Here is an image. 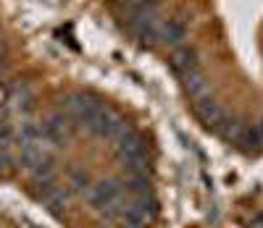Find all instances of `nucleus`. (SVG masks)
<instances>
[{"label": "nucleus", "mask_w": 263, "mask_h": 228, "mask_svg": "<svg viewBox=\"0 0 263 228\" xmlns=\"http://www.w3.org/2000/svg\"><path fill=\"white\" fill-rule=\"evenodd\" d=\"M87 129H90L95 136H100V139H114V142H116L119 136L126 131V121L119 116L116 110L103 108L98 116L90 121V126H87Z\"/></svg>", "instance_id": "obj_1"}, {"label": "nucleus", "mask_w": 263, "mask_h": 228, "mask_svg": "<svg viewBox=\"0 0 263 228\" xmlns=\"http://www.w3.org/2000/svg\"><path fill=\"white\" fill-rule=\"evenodd\" d=\"M116 152L124 163H135V160H142L145 157V139L135 131V129H129L116 139Z\"/></svg>", "instance_id": "obj_2"}, {"label": "nucleus", "mask_w": 263, "mask_h": 228, "mask_svg": "<svg viewBox=\"0 0 263 228\" xmlns=\"http://www.w3.org/2000/svg\"><path fill=\"white\" fill-rule=\"evenodd\" d=\"M87 199H90V204H95L98 210H103V208H111V204H119L124 199V194H121V186L116 181H100V184L90 186Z\"/></svg>", "instance_id": "obj_3"}, {"label": "nucleus", "mask_w": 263, "mask_h": 228, "mask_svg": "<svg viewBox=\"0 0 263 228\" xmlns=\"http://www.w3.org/2000/svg\"><path fill=\"white\" fill-rule=\"evenodd\" d=\"M168 66H171V71L177 74V76H184V74L195 71V68H200V60H197L195 48H190V45H182V48H177V50L171 53Z\"/></svg>", "instance_id": "obj_4"}, {"label": "nucleus", "mask_w": 263, "mask_h": 228, "mask_svg": "<svg viewBox=\"0 0 263 228\" xmlns=\"http://www.w3.org/2000/svg\"><path fill=\"white\" fill-rule=\"evenodd\" d=\"M184 39H187V24L182 18H163L161 21V39L158 42H163V45L177 50V48L184 45Z\"/></svg>", "instance_id": "obj_5"}, {"label": "nucleus", "mask_w": 263, "mask_h": 228, "mask_svg": "<svg viewBox=\"0 0 263 228\" xmlns=\"http://www.w3.org/2000/svg\"><path fill=\"white\" fill-rule=\"evenodd\" d=\"M153 16H161V0H137L135 6H129V21L126 24H129V29H135Z\"/></svg>", "instance_id": "obj_6"}, {"label": "nucleus", "mask_w": 263, "mask_h": 228, "mask_svg": "<svg viewBox=\"0 0 263 228\" xmlns=\"http://www.w3.org/2000/svg\"><path fill=\"white\" fill-rule=\"evenodd\" d=\"M195 110H197V116L203 118V123H205V126H211V129H216L218 123L224 121V116H227L224 108L218 105L211 95H205L203 100H197V102H195Z\"/></svg>", "instance_id": "obj_7"}, {"label": "nucleus", "mask_w": 263, "mask_h": 228, "mask_svg": "<svg viewBox=\"0 0 263 228\" xmlns=\"http://www.w3.org/2000/svg\"><path fill=\"white\" fill-rule=\"evenodd\" d=\"M179 79L184 81L187 95H190L195 102L203 100V97L208 95V81H205V76H203L200 68H195V71H190V74H184V76H179Z\"/></svg>", "instance_id": "obj_8"}, {"label": "nucleus", "mask_w": 263, "mask_h": 228, "mask_svg": "<svg viewBox=\"0 0 263 228\" xmlns=\"http://www.w3.org/2000/svg\"><path fill=\"white\" fill-rule=\"evenodd\" d=\"M37 197L48 204V208L53 210V213H61V208L66 204V199H69V192L66 189H61V186H53V184H48V186H40V192H37Z\"/></svg>", "instance_id": "obj_9"}, {"label": "nucleus", "mask_w": 263, "mask_h": 228, "mask_svg": "<svg viewBox=\"0 0 263 228\" xmlns=\"http://www.w3.org/2000/svg\"><path fill=\"white\" fill-rule=\"evenodd\" d=\"M213 131H218V134H221L224 139H229V142H239V136H242V131H245V123H239L237 118L224 116V121L218 123Z\"/></svg>", "instance_id": "obj_10"}, {"label": "nucleus", "mask_w": 263, "mask_h": 228, "mask_svg": "<svg viewBox=\"0 0 263 228\" xmlns=\"http://www.w3.org/2000/svg\"><path fill=\"white\" fill-rule=\"evenodd\" d=\"M124 186L135 199L150 194V181H147V176H140V173H129V178L124 181Z\"/></svg>", "instance_id": "obj_11"}, {"label": "nucleus", "mask_w": 263, "mask_h": 228, "mask_svg": "<svg viewBox=\"0 0 263 228\" xmlns=\"http://www.w3.org/2000/svg\"><path fill=\"white\" fill-rule=\"evenodd\" d=\"M69 186L74 189V192H90V176H87L84 171H71L69 173Z\"/></svg>", "instance_id": "obj_12"}, {"label": "nucleus", "mask_w": 263, "mask_h": 228, "mask_svg": "<svg viewBox=\"0 0 263 228\" xmlns=\"http://www.w3.org/2000/svg\"><path fill=\"white\" fill-rule=\"evenodd\" d=\"M237 144H245V147H250V150H260V147H263V139H260L258 129H248V126H245V131H242V136H239Z\"/></svg>", "instance_id": "obj_13"}, {"label": "nucleus", "mask_w": 263, "mask_h": 228, "mask_svg": "<svg viewBox=\"0 0 263 228\" xmlns=\"http://www.w3.org/2000/svg\"><path fill=\"white\" fill-rule=\"evenodd\" d=\"M16 142V131L11 126H0V152H6Z\"/></svg>", "instance_id": "obj_14"}, {"label": "nucleus", "mask_w": 263, "mask_h": 228, "mask_svg": "<svg viewBox=\"0 0 263 228\" xmlns=\"http://www.w3.org/2000/svg\"><path fill=\"white\" fill-rule=\"evenodd\" d=\"M8 165H11V157H8L6 152H0V173H6Z\"/></svg>", "instance_id": "obj_15"}, {"label": "nucleus", "mask_w": 263, "mask_h": 228, "mask_svg": "<svg viewBox=\"0 0 263 228\" xmlns=\"http://www.w3.org/2000/svg\"><path fill=\"white\" fill-rule=\"evenodd\" d=\"M255 129H258V134H260V139H263V118H260V123H258Z\"/></svg>", "instance_id": "obj_16"}]
</instances>
